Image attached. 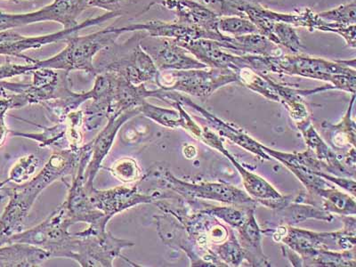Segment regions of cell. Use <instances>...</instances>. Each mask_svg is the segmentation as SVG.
<instances>
[{"label": "cell", "mask_w": 356, "mask_h": 267, "mask_svg": "<svg viewBox=\"0 0 356 267\" xmlns=\"http://www.w3.org/2000/svg\"><path fill=\"white\" fill-rule=\"evenodd\" d=\"M323 202V209L334 214L355 216L356 204L354 197L337 190L333 186L321 189L316 193Z\"/></svg>", "instance_id": "obj_25"}, {"label": "cell", "mask_w": 356, "mask_h": 267, "mask_svg": "<svg viewBox=\"0 0 356 267\" xmlns=\"http://www.w3.org/2000/svg\"><path fill=\"white\" fill-rule=\"evenodd\" d=\"M22 37L24 36L13 30L0 31V46L6 43L14 42V41L22 39Z\"/></svg>", "instance_id": "obj_39"}, {"label": "cell", "mask_w": 356, "mask_h": 267, "mask_svg": "<svg viewBox=\"0 0 356 267\" xmlns=\"http://www.w3.org/2000/svg\"><path fill=\"white\" fill-rule=\"evenodd\" d=\"M116 76L104 72L95 79L91 89L92 103L84 113V125L88 131H94L103 123L104 119L109 117L115 93Z\"/></svg>", "instance_id": "obj_15"}, {"label": "cell", "mask_w": 356, "mask_h": 267, "mask_svg": "<svg viewBox=\"0 0 356 267\" xmlns=\"http://www.w3.org/2000/svg\"><path fill=\"white\" fill-rule=\"evenodd\" d=\"M10 133L11 130L6 127L5 122H0V147L5 145L8 134Z\"/></svg>", "instance_id": "obj_40"}, {"label": "cell", "mask_w": 356, "mask_h": 267, "mask_svg": "<svg viewBox=\"0 0 356 267\" xmlns=\"http://www.w3.org/2000/svg\"><path fill=\"white\" fill-rule=\"evenodd\" d=\"M318 15L324 21L351 26L355 22V1L353 0L348 5L340 6L333 10L320 13Z\"/></svg>", "instance_id": "obj_35"}, {"label": "cell", "mask_w": 356, "mask_h": 267, "mask_svg": "<svg viewBox=\"0 0 356 267\" xmlns=\"http://www.w3.org/2000/svg\"><path fill=\"white\" fill-rule=\"evenodd\" d=\"M109 170L114 177L125 184L136 182L142 177L141 168L138 162L132 158L120 159Z\"/></svg>", "instance_id": "obj_34"}, {"label": "cell", "mask_w": 356, "mask_h": 267, "mask_svg": "<svg viewBox=\"0 0 356 267\" xmlns=\"http://www.w3.org/2000/svg\"><path fill=\"white\" fill-rule=\"evenodd\" d=\"M5 195H3L1 192H0V205H1V203L3 202V200H4Z\"/></svg>", "instance_id": "obj_42"}, {"label": "cell", "mask_w": 356, "mask_h": 267, "mask_svg": "<svg viewBox=\"0 0 356 267\" xmlns=\"http://www.w3.org/2000/svg\"><path fill=\"white\" fill-rule=\"evenodd\" d=\"M217 26L219 33H227L231 37L259 33L256 25L252 22L247 20L243 17H239V15H228L225 17H219Z\"/></svg>", "instance_id": "obj_31"}, {"label": "cell", "mask_w": 356, "mask_h": 267, "mask_svg": "<svg viewBox=\"0 0 356 267\" xmlns=\"http://www.w3.org/2000/svg\"><path fill=\"white\" fill-rule=\"evenodd\" d=\"M154 81L163 90L206 97L225 86L237 82L238 78L233 70L207 67L184 71H159Z\"/></svg>", "instance_id": "obj_5"}, {"label": "cell", "mask_w": 356, "mask_h": 267, "mask_svg": "<svg viewBox=\"0 0 356 267\" xmlns=\"http://www.w3.org/2000/svg\"><path fill=\"white\" fill-rule=\"evenodd\" d=\"M36 70L33 63H27L26 65H15L8 61L0 66V81L6 79L17 77L22 74H29Z\"/></svg>", "instance_id": "obj_37"}, {"label": "cell", "mask_w": 356, "mask_h": 267, "mask_svg": "<svg viewBox=\"0 0 356 267\" xmlns=\"http://www.w3.org/2000/svg\"><path fill=\"white\" fill-rule=\"evenodd\" d=\"M106 72L113 73L130 83L138 86L154 81L159 70L151 56L138 44L128 58L111 63Z\"/></svg>", "instance_id": "obj_17"}, {"label": "cell", "mask_w": 356, "mask_h": 267, "mask_svg": "<svg viewBox=\"0 0 356 267\" xmlns=\"http://www.w3.org/2000/svg\"><path fill=\"white\" fill-rule=\"evenodd\" d=\"M75 225L65 208L60 205L42 222L30 230L22 231L10 238L9 243H25L41 248L51 257H61L72 236L69 228Z\"/></svg>", "instance_id": "obj_7"}, {"label": "cell", "mask_w": 356, "mask_h": 267, "mask_svg": "<svg viewBox=\"0 0 356 267\" xmlns=\"http://www.w3.org/2000/svg\"><path fill=\"white\" fill-rule=\"evenodd\" d=\"M67 129H68V126H67V123L65 122L56 123V126L51 127V128H44L43 132L40 134H26L15 131H11V134L15 136L35 140V141L40 143V147L43 148L51 145H61V142L66 138Z\"/></svg>", "instance_id": "obj_30"}, {"label": "cell", "mask_w": 356, "mask_h": 267, "mask_svg": "<svg viewBox=\"0 0 356 267\" xmlns=\"http://www.w3.org/2000/svg\"><path fill=\"white\" fill-rule=\"evenodd\" d=\"M175 95L174 101H179V103L192 106L193 109L198 111L203 117L206 118V120L216 129V131L218 132L219 135L231 140L234 144L240 145L245 150L257 156V157L262 159V160H270L271 159L264 151V145L259 144L255 139L251 138L250 136L246 135L241 130L234 128V127L229 125V124L222 122L219 118L216 117L214 114L209 113L208 111L197 106L190 98L184 97V95L178 93V92Z\"/></svg>", "instance_id": "obj_18"}, {"label": "cell", "mask_w": 356, "mask_h": 267, "mask_svg": "<svg viewBox=\"0 0 356 267\" xmlns=\"http://www.w3.org/2000/svg\"><path fill=\"white\" fill-rule=\"evenodd\" d=\"M155 44H142V49L151 56L159 71H184L207 68L206 65L195 58L192 54L179 46L176 40L155 38Z\"/></svg>", "instance_id": "obj_13"}, {"label": "cell", "mask_w": 356, "mask_h": 267, "mask_svg": "<svg viewBox=\"0 0 356 267\" xmlns=\"http://www.w3.org/2000/svg\"><path fill=\"white\" fill-rule=\"evenodd\" d=\"M88 8V0H55L40 10L26 14L0 12V31L49 21L59 22L63 29L76 28L79 24L78 17Z\"/></svg>", "instance_id": "obj_8"}, {"label": "cell", "mask_w": 356, "mask_h": 267, "mask_svg": "<svg viewBox=\"0 0 356 267\" xmlns=\"http://www.w3.org/2000/svg\"><path fill=\"white\" fill-rule=\"evenodd\" d=\"M275 90L277 91L279 99L289 111V115L295 122H300L308 118V113L301 98L304 91L295 90L291 88L284 87L273 82Z\"/></svg>", "instance_id": "obj_28"}, {"label": "cell", "mask_w": 356, "mask_h": 267, "mask_svg": "<svg viewBox=\"0 0 356 267\" xmlns=\"http://www.w3.org/2000/svg\"><path fill=\"white\" fill-rule=\"evenodd\" d=\"M250 209L248 208L246 211H243L235 209L234 207L211 206V208L203 209L202 211L220 219L237 230L246 222Z\"/></svg>", "instance_id": "obj_33"}, {"label": "cell", "mask_w": 356, "mask_h": 267, "mask_svg": "<svg viewBox=\"0 0 356 267\" xmlns=\"http://www.w3.org/2000/svg\"><path fill=\"white\" fill-rule=\"evenodd\" d=\"M30 104L24 95L13 93L0 86V122H5V117L9 111L21 109Z\"/></svg>", "instance_id": "obj_36"}, {"label": "cell", "mask_w": 356, "mask_h": 267, "mask_svg": "<svg viewBox=\"0 0 356 267\" xmlns=\"http://www.w3.org/2000/svg\"><path fill=\"white\" fill-rule=\"evenodd\" d=\"M134 245L131 241L118 239L104 229L89 225L86 230L74 234L70 259L84 267L113 266L117 257L133 264L123 257L122 252Z\"/></svg>", "instance_id": "obj_4"}, {"label": "cell", "mask_w": 356, "mask_h": 267, "mask_svg": "<svg viewBox=\"0 0 356 267\" xmlns=\"http://www.w3.org/2000/svg\"><path fill=\"white\" fill-rule=\"evenodd\" d=\"M0 192L9 198L4 212L0 217V247L8 244L15 234L24 230L25 219L28 217L35 200L22 192L19 186L0 187Z\"/></svg>", "instance_id": "obj_14"}, {"label": "cell", "mask_w": 356, "mask_h": 267, "mask_svg": "<svg viewBox=\"0 0 356 267\" xmlns=\"http://www.w3.org/2000/svg\"><path fill=\"white\" fill-rule=\"evenodd\" d=\"M154 179L159 186L186 200H209L234 206L253 205L257 202L236 187L220 183H190L178 179L167 168L154 167L143 179Z\"/></svg>", "instance_id": "obj_3"}, {"label": "cell", "mask_w": 356, "mask_h": 267, "mask_svg": "<svg viewBox=\"0 0 356 267\" xmlns=\"http://www.w3.org/2000/svg\"><path fill=\"white\" fill-rule=\"evenodd\" d=\"M39 161L36 156L30 154L24 156L12 167L8 179L0 183V187L9 183L22 184L28 182L36 171Z\"/></svg>", "instance_id": "obj_32"}, {"label": "cell", "mask_w": 356, "mask_h": 267, "mask_svg": "<svg viewBox=\"0 0 356 267\" xmlns=\"http://www.w3.org/2000/svg\"><path fill=\"white\" fill-rule=\"evenodd\" d=\"M355 102V95L352 98L350 106L346 111L344 119L341 122L336 126H329L327 124V128L323 127L329 131L330 139L335 147H344L346 145H352L355 147V124L351 119V113L353 104Z\"/></svg>", "instance_id": "obj_27"}, {"label": "cell", "mask_w": 356, "mask_h": 267, "mask_svg": "<svg viewBox=\"0 0 356 267\" xmlns=\"http://www.w3.org/2000/svg\"><path fill=\"white\" fill-rule=\"evenodd\" d=\"M211 250L227 266H239L245 259L243 248L233 232L222 243L213 245Z\"/></svg>", "instance_id": "obj_29"}, {"label": "cell", "mask_w": 356, "mask_h": 267, "mask_svg": "<svg viewBox=\"0 0 356 267\" xmlns=\"http://www.w3.org/2000/svg\"><path fill=\"white\" fill-rule=\"evenodd\" d=\"M84 150L85 146L82 145L77 149L68 148L51 155L47 163L36 177L21 184L22 188L37 200L40 193L56 181L61 180L69 175L74 177Z\"/></svg>", "instance_id": "obj_11"}, {"label": "cell", "mask_w": 356, "mask_h": 267, "mask_svg": "<svg viewBox=\"0 0 356 267\" xmlns=\"http://www.w3.org/2000/svg\"><path fill=\"white\" fill-rule=\"evenodd\" d=\"M165 8L175 12L177 22L203 29V30L219 33L218 20L219 15L197 3L195 0H163L161 3Z\"/></svg>", "instance_id": "obj_20"}, {"label": "cell", "mask_w": 356, "mask_h": 267, "mask_svg": "<svg viewBox=\"0 0 356 267\" xmlns=\"http://www.w3.org/2000/svg\"><path fill=\"white\" fill-rule=\"evenodd\" d=\"M240 241L245 259L254 266H269L262 250V231L255 218V207L250 208L246 222L239 229Z\"/></svg>", "instance_id": "obj_22"}, {"label": "cell", "mask_w": 356, "mask_h": 267, "mask_svg": "<svg viewBox=\"0 0 356 267\" xmlns=\"http://www.w3.org/2000/svg\"><path fill=\"white\" fill-rule=\"evenodd\" d=\"M140 114L139 107L124 111L122 114H113L108 118L104 129L93 141L89 143L91 148L90 160L84 172L85 189L89 193L94 189L95 177L102 164L113 147L118 132L128 120Z\"/></svg>", "instance_id": "obj_12"}, {"label": "cell", "mask_w": 356, "mask_h": 267, "mask_svg": "<svg viewBox=\"0 0 356 267\" xmlns=\"http://www.w3.org/2000/svg\"><path fill=\"white\" fill-rule=\"evenodd\" d=\"M114 27H108L97 33L79 36L74 35L65 41L66 47L55 56L46 60H35V68H47L56 71H82L89 74H97L94 66V57L101 50L106 49L115 42L119 38Z\"/></svg>", "instance_id": "obj_2"}, {"label": "cell", "mask_w": 356, "mask_h": 267, "mask_svg": "<svg viewBox=\"0 0 356 267\" xmlns=\"http://www.w3.org/2000/svg\"><path fill=\"white\" fill-rule=\"evenodd\" d=\"M199 140L211 147L217 149L233 163L243 178V184L246 193L254 200L259 202L260 204L268 207V208L275 209L276 211L288 204L289 200L287 197L282 195L271 184L267 182L259 175L245 170L239 162L235 160L234 156L225 149L221 139L214 132L204 128L202 129V136Z\"/></svg>", "instance_id": "obj_9"}, {"label": "cell", "mask_w": 356, "mask_h": 267, "mask_svg": "<svg viewBox=\"0 0 356 267\" xmlns=\"http://www.w3.org/2000/svg\"><path fill=\"white\" fill-rule=\"evenodd\" d=\"M235 72L237 74L238 81L247 86L251 90L262 95L269 100L280 102L279 95L273 81L259 76V72L249 65L241 66Z\"/></svg>", "instance_id": "obj_26"}, {"label": "cell", "mask_w": 356, "mask_h": 267, "mask_svg": "<svg viewBox=\"0 0 356 267\" xmlns=\"http://www.w3.org/2000/svg\"><path fill=\"white\" fill-rule=\"evenodd\" d=\"M31 73H33V79L31 84L14 83V82L2 81H0V86L13 93L24 95L30 104H41L60 97L58 73L56 70L39 68L34 70Z\"/></svg>", "instance_id": "obj_16"}, {"label": "cell", "mask_w": 356, "mask_h": 267, "mask_svg": "<svg viewBox=\"0 0 356 267\" xmlns=\"http://www.w3.org/2000/svg\"><path fill=\"white\" fill-rule=\"evenodd\" d=\"M168 104L176 108L177 111L155 106L145 101L139 106L140 114H143L145 117L154 120L165 128L186 129L195 138L199 139L203 128L200 127L184 110L183 104L177 101H170Z\"/></svg>", "instance_id": "obj_19"}, {"label": "cell", "mask_w": 356, "mask_h": 267, "mask_svg": "<svg viewBox=\"0 0 356 267\" xmlns=\"http://www.w3.org/2000/svg\"><path fill=\"white\" fill-rule=\"evenodd\" d=\"M93 205L110 221L114 216L134 208L140 204L154 203L156 200L168 198L170 195L154 192L143 193L139 192L138 186H119L109 190L93 189L89 193Z\"/></svg>", "instance_id": "obj_10"}, {"label": "cell", "mask_w": 356, "mask_h": 267, "mask_svg": "<svg viewBox=\"0 0 356 267\" xmlns=\"http://www.w3.org/2000/svg\"><path fill=\"white\" fill-rule=\"evenodd\" d=\"M126 0H88V8H98L104 9L108 13L119 12L123 2Z\"/></svg>", "instance_id": "obj_38"}, {"label": "cell", "mask_w": 356, "mask_h": 267, "mask_svg": "<svg viewBox=\"0 0 356 267\" xmlns=\"http://www.w3.org/2000/svg\"><path fill=\"white\" fill-rule=\"evenodd\" d=\"M277 211L280 214V220L287 225H297L298 222L307 220V219H317V220L327 222L333 220V216L324 209L317 208L316 206L304 205L297 202H289L288 204Z\"/></svg>", "instance_id": "obj_24"}, {"label": "cell", "mask_w": 356, "mask_h": 267, "mask_svg": "<svg viewBox=\"0 0 356 267\" xmlns=\"http://www.w3.org/2000/svg\"><path fill=\"white\" fill-rule=\"evenodd\" d=\"M276 243L282 241L289 250L294 251L303 260V264H311L322 250H355V234L346 230L336 233H314L302 229L282 225L273 234Z\"/></svg>", "instance_id": "obj_6"}, {"label": "cell", "mask_w": 356, "mask_h": 267, "mask_svg": "<svg viewBox=\"0 0 356 267\" xmlns=\"http://www.w3.org/2000/svg\"><path fill=\"white\" fill-rule=\"evenodd\" d=\"M199 1L205 5H219L220 6V9L222 8V4H224V0H199Z\"/></svg>", "instance_id": "obj_41"}, {"label": "cell", "mask_w": 356, "mask_h": 267, "mask_svg": "<svg viewBox=\"0 0 356 267\" xmlns=\"http://www.w3.org/2000/svg\"><path fill=\"white\" fill-rule=\"evenodd\" d=\"M263 72H271L328 81L334 88L355 93V70L320 58L303 56L262 57Z\"/></svg>", "instance_id": "obj_1"}, {"label": "cell", "mask_w": 356, "mask_h": 267, "mask_svg": "<svg viewBox=\"0 0 356 267\" xmlns=\"http://www.w3.org/2000/svg\"><path fill=\"white\" fill-rule=\"evenodd\" d=\"M51 259L41 248L25 243H9L0 247V267L40 266Z\"/></svg>", "instance_id": "obj_23"}, {"label": "cell", "mask_w": 356, "mask_h": 267, "mask_svg": "<svg viewBox=\"0 0 356 267\" xmlns=\"http://www.w3.org/2000/svg\"><path fill=\"white\" fill-rule=\"evenodd\" d=\"M28 1H31V0H28Z\"/></svg>", "instance_id": "obj_43"}, {"label": "cell", "mask_w": 356, "mask_h": 267, "mask_svg": "<svg viewBox=\"0 0 356 267\" xmlns=\"http://www.w3.org/2000/svg\"><path fill=\"white\" fill-rule=\"evenodd\" d=\"M298 128L303 135L305 141L308 146V151H310L318 161L323 162L330 172L350 176V171L340 162L338 156L332 151V149H330L328 145L321 138L319 134L314 129L308 118L298 122Z\"/></svg>", "instance_id": "obj_21"}]
</instances>
